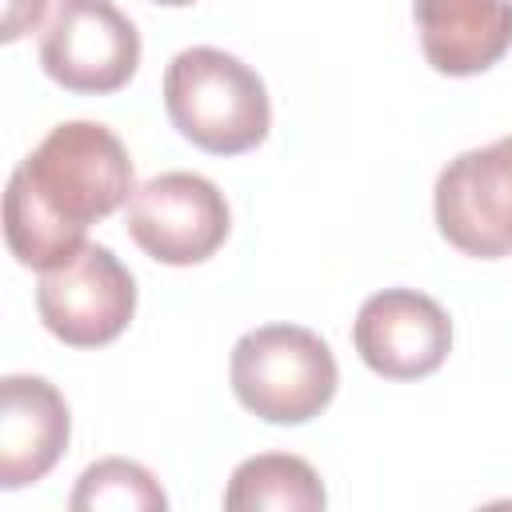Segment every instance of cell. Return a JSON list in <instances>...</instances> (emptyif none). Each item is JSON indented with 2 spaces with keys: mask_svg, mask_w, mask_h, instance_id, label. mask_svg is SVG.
Returning a JSON list of instances; mask_svg holds the SVG:
<instances>
[{
  "mask_svg": "<svg viewBox=\"0 0 512 512\" xmlns=\"http://www.w3.org/2000/svg\"><path fill=\"white\" fill-rule=\"evenodd\" d=\"M424 60L444 76L488 72L512 48V0H416Z\"/></svg>",
  "mask_w": 512,
  "mask_h": 512,
  "instance_id": "30bf717a",
  "label": "cell"
},
{
  "mask_svg": "<svg viewBox=\"0 0 512 512\" xmlns=\"http://www.w3.org/2000/svg\"><path fill=\"white\" fill-rule=\"evenodd\" d=\"M232 216L224 192L196 172H160L128 200L132 240L160 264L188 268L216 256Z\"/></svg>",
  "mask_w": 512,
  "mask_h": 512,
  "instance_id": "52a82bcc",
  "label": "cell"
},
{
  "mask_svg": "<svg viewBox=\"0 0 512 512\" xmlns=\"http://www.w3.org/2000/svg\"><path fill=\"white\" fill-rule=\"evenodd\" d=\"M48 0H4V40H20L28 28L40 24Z\"/></svg>",
  "mask_w": 512,
  "mask_h": 512,
  "instance_id": "4fadbf2b",
  "label": "cell"
},
{
  "mask_svg": "<svg viewBox=\"0 0 512 512\" xmlns=\"http://www.w3.org/2000/svg\"><path fill=\"white\" fill-rule=\"evenodd\" d=\"M152 4H164V8H188V4H196V0H152Z\"/></svg>",
  "mask_w": 512,
  "mask_h": 512,
  "instance_id": "5bb4252c",
  "label": "cell"
},
{
  "mask_svg": "<svg viewBox=\"0 0 512 512\" xmlns=\"http://www.w3.org/2000/svg\"><path fill=\"white\" fill-rule=\"evenodd\" d=\"M164 108L184 140L212 156H240L272 128L264 80L224 48L196 44L164 72Z\"/></svg>",
  "mask_w": 512,
  "mask_h": 512,
  "instance_id": "7a4b0ae2",
  "label": "cell"
},
{
  "mask_svg": "<svg viewBox=\"0 0 512 512\" xmlns=\"http://www.w3.org/2000/svg\"><path fill=\"white\" fill-rule=\"evenodd\" d=\"M72 512H84V508H116V512H164L168 508V496L164 488L156 484V476L136 464V460H124V456H108V460H96L84 468L76 492H72Z\"/></svg>",
  "mask_w": 512,
  "mask_h": 512,
  "instance_id": "7c38bea8",
  "label": "cell"
},
{
  "mask_svg": "<svg viewBox=\"0 0 512 512\" xmlns=\"http://www.w3.org/2000/svg\"><path fill=\"white\" fill-rule=\"evenodd\" d=\"M232 392L268 424H304L320 416L340 384L332 348L300 324H264L232 348Z\"/></svg>",
  "mask_w": 512,
  "mask_h": 512,
  "instance_id": "3957f363",
  "label": "cell"
},
{
  "mask_svg": "<svg viewBox=\"0 0 512 512\" xmlns=\"http://www.w3.org/2000/svg\"><path fill=\"white\" fill-rule=\"evenodd\" d=\"M140 64V32L112 0H56L40 36V68L68 92H120Z\"/></svg>",
  "mask_w": 512,
  "mask_h": 512,
  "instance_id": "277c9868",
  "label": "cell"
},
{
  "mask_svg": "<svg viewBox=\"0 0 512 512\" xmlns=\"http://www.w3.org/2000/svg\"><path fill=\"white\" fill-rule=\"evenodd\" d=\"M352 344L376 376L420 380L448 360L452 320L432 296L416 288H384L360 304Z\"/></svg>",
  "mask_w": 512,
  "mask_h": 512,
  "instance_id": "ba28073f",
  "label": "cell"
},
{
  "mask_svg": "<svg viewBox=\"0 0 512 512\" xmlns=\"http://www.w3.org/2000/svg\"><path fill=\"white\" fill-rule=\"evenodd\" d=\"M432 208L440 236L464 256H512V136L448 160Z\"/></svg>",
  "mask_w": 512,
  "mask_h": 512,
  "instance_id": "8992f818",
  "label": "cell"
},
{
  "mask_svg": "<svg viewBox=\"0 0 512 512\" xmlns=\"http://www.w3.org/2000/svg\"><path fill=\"white\" fill-rule=\"evenodd\" d=\"M68 400L44 376L0 380V488L44 480L68 448Z\"/></svg>",
  "mask_w": 512,
  "mask_h": 512,
  "instance_id": "9c48e42d",
  "label": "cell"
},
{
  "mask_svg": "<svg viewBox=\"0 0 512 512\" xmlns=\"http://www.w3.org/2000/svg\"><path fill=\"white\" fill-rule=\"evenodd\" d=\"M36 312L68 348L112 344L136 312V280L104 244H84L68 264L40 272Z\"/></svg>",
  "mask_w": 512,
  "mask_h": 512,
  "instance_id": "5b68a950",
  "label": "cell"
},
{
  "mask_svg": "<svg viewBox=\"0 0 512 512\" xmlns=\"http://www.w3.org/2000/svg\"><path fill=\"white\" fill-rule=\"evenodd\" d=\"M324 504H328V496H324L316 468L292 452H264V456L236 464L228 492H224L228 512H260V508L316 512Z\"/></svg>",
  "mask_w": 512,
  "mask_h": 512,
  "instance_id": "8fae6325",
  "label": "cell"
},
{
  "mask_svg": "<svg viewBox=\"0 0 512 512\" xmlns=\"http://www.w3.org/2000/svg\"><path fill=\"white\" fill-rule=\"evenodd\" d=\"M136 196V172L120 136L92 120L56 124L8 176L4 240L36 272L68 264L88 240V224Z\"/></svg>",
  "mask_w": 512,
  "mask_h": 512,
  "instance_id": "6da1fadb",
  "label": "cell"
}]
</instances>
